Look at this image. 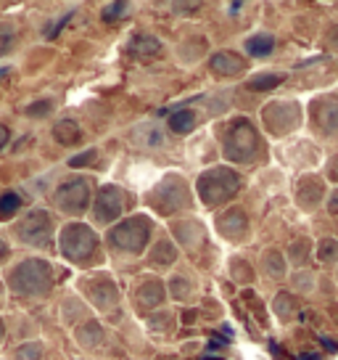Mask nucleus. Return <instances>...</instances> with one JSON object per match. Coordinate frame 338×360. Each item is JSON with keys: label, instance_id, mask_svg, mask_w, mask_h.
Masks as SVG:
<instances>
[{"label": "nucleus", "instance_id": "obj_1", "mask_svg": "<svg viewBox=\"0 0 338 360\" xmlns=\"http://www.w3.org/2000/svg\"><path fill=\"white\" fill-rule=\"evenodd\" d=\"M8 283L16 294L22 297H40L50 292L53 286V270L46 259H24L22 265H16L8 276Z\"/></svg>", "mask_w": 338, "mask_h": 360}, {"label": "nucleus", "instance_id": "obj_2", "mask_svg": "<svg viewBox=\"0 0 338 360\" xmlns=\"http://www.w3.org/2000/svg\"><path fill=\"white\" fill-rule=\"evenodd\" d=\"M151 220L143 214H135L130 220H124L122 225H116L109 233V244L116 252H127V255H143L148 238H151Z\"/></svg>", "mask_w": 338, "mask_h": 360}, {"label": "nucleus", "instance_id": "obj_3", "mask_svg": "<svg viewBox=\"0 0 338 360\" xmlns=\"http://www.w3.org/2000/svg\"><path fill=\"white\" fill-rule=\"evenodd\" d=\"M98 247V236L93 233V228H88L85 223H72L64 228L61 233V255L74 262L88 259Z\"/></svg>", "mask_w": 338, "mask_h": 360}, {"label": "nucleus", "instance_id": "obj_4", "mask_svg": "<svg viewBox=\"0 0 338 360\" xmlns=\"http://www.w3.org/2000/svg\"><path fill=\"white\" fill-rule=\"evenodd\" d=\"M238 186H241V178H238L236 172L219 167L201 175V180H198V193H201V199L206 204H219V202H227L238 191Z\"/></svg>", "mask_w": 338, "mask_h": 360}, {"label": "nucleus", "instance_id": "obj_5", "mask_svg": "<svg viewBox=\"0 0 338 360\" xmlns=\"http://www.w3.org/2000/svg\"><path fill=\"white\" fill-rule=\"evenodd\" d=\"M16 233H19V238H22L24 244H29V247H43V244L50 241L53 220H50V214H48L46 210H32V212L19 223Z\"/></svg>", "mask_w": 338, "mask_h": 360}, {"label": "nucleus", "instance_id": "obj_6", "mask_svg": "<svg viewBox=\"0 0 338 360\" xmlns=\"http://www.w3.org/2000/svg\"><path fill=\"white\" fill-rule=\"evenodd\" d=\"M90 202V183L85 178H72L67 180L56 191V204L61 212L67 214H79L85 212V207Z\"/></svg>", "mask_w": 338, "mask_h": 360}, {"label": "nucleus", "instance_id": "obj_7", "mask_svg": "<svg viewBox=\"0 0 338 360\" xmlns=\"http://www.w3.org/2000/svg\"><path fill=\"white\" fill-rule=\"evenodd\" d=\"M154 204L158 207V212H177L188 204V188L180 178H164L158 183V188L154 191Z\"/></svg>", "mask_w": 338, "mask_h": 360}, {"label": "nucleus", "instance_id": "obj_8", "mask_svg": "<svg viewBox=\"0 0 338 360\" xmlns=\"http://www.w3.org/2000/svg\"><path fill=\"white\" fill-rule=\"evenodd\" d=\"M254 148H257V133L248 127V122H238L233 130H230V138H227V157L230 159H238V162H243L254 154Z\"/></svg>", "mask_w": 338, "mask_h": 360}, {"label": "nucleus", "instance_id": "obj_9", "mask_svg": "<svg viewBox=\"0 0 338 360\" xmlns=\"http://www.w3.org/2000/svg\"><path fill=\"white\" fill-rule=\"evenodd\" d=\"M124 210V193L122 188L116 186H106L98 191V199H95V217L101 223H114Z\"/></svg>", "mask_w": 338, "mask_h": 360}, {"label": "nucleus", "instance_id": "obj_10", "mask_svg": "<svg viewBox=\"0 0 338 360\" xmlns=\"http://www.w3.org/2000/svg\"><path fill=\"white\" fill-rule=\"evenodd\" d=\"M158 51H161V43H158L154 34L140 32L127 43V53L135 58H151V56H156Z\"/></svg>", "mask_w": 338, "mask_h": 360}, {"label": "nucleus", "instance_id": "obj_11", "mask_svg": "<svg viewBox=\"0 0 338 360\" xmlns=\"http://www.w3.org/2000/svg\"><path fill=\"white\" fill-rule=\"evenodd\" d=\"M196 124H198V117H196L191 109H180V112L169 114V130H172V133L185 135V133H191Z\"/></svg>", "mask_w": 338, "mask_h": 360}, {"label": "nucleus", "instance_id": "obj_12", "mask_svg": "<svg viewBox=\"0 0 338 360\" xmlns=\"http://www.w3.org/2000/svg\"><path fill=\"white\" fill-rule=\"evenodd\" d=\"M161 300H164V286L158 281H146L143 286H140V292H137V302L143 304V307H156V304H161Z\"/></svg>", "mask_w": 338, "mask_h": 360}, {"label": "nucleus", "instance_id": "obj_13", "mask_svg": "<svg viewBox=\"0 0 338 360\" xmlns=\"http://www.w3.org/2000/svg\"><path fill=\"white\" fill-rule=\"evenodd\" d=\"M212 69L217 75H233V72L243 69V61L236 53H217V56H212Z\"/></svg>", "mask_w": 338, "mask_h": 360}, {"label": "nucleus", "instance_id": "obj_14", "mask_svg": "<svg viewBox=\"0 0 338 360\" xmlns=\"http://www.w3.org/2000/svg\"><path fill=\"white\" fill-rule=\"evenodd\" d=\"M53 135H56L58 143H77L79 141V124L74 120H61V122L53 127Z\"/></svg>", "mask_w": 338, "mask_h": 360}, {"label": "nucleus", "instance_id": "obj_15", "mask_svg": "<svg viewBox=\"0 0 338 360\" xmlns=\"http://www.w3.org/2000/svg\"><path fill=\"white\" fill-rule=\"evenodd\" d=\"M77 339H79V345H85V347H95V345L103 342V331L98 323H88V326L79 328Z\"/></svg>", "mask_w": 338, "mask_h": 360}, {"label": "nucleus", "instance_id": "obj_16", "mask_svg": "<svg viewBox=\"0 0 338 360\" xmlns=\"http://www.w3.org/2000/svg\"><path fill=\"white\" fill-rule=\"evenodd\" d=\"M175 257H177V249L172 247L169 241L156 244V249L151 252V262L154 265H169V262H175Z\"/></svg>", "mask_w": 338, "mask_h": 360}, {"label": "nucleus", "instance_id": "obj_17", "mask_svg": "<svg viewBox=\"0 0 338 360\" xmlns=\"http://www.w3.org/2000/svg\"><path fill=\"white\" fill-rule=\"evenodd\" d=\"M275 40H272L270 34H257V37H251L246 43L248 53H254V56H264V53H270Z\"/></svg>", "mask_w": 338, "mask_h": 360}, {"label": "nucleus", "instance_id": "obj_18", "mask_svg": "<svg viewBox=\"0 0 338 360\" xmlns=\"http://www.w3.org/2000/svg\"><path fill=\"white\" fill-rule=\"evenodd\" d=\"M19 204H22L19 193H13V191L3 193V196H0V217H3V220H6V217H11V214L19 210Z\"/></svg>", "mask_w": 338, "mask_h": 360}, {"label": "nucleus", "instance_id": "obj_19", "mask_svg": "<svg viewBox=\"0 0 338 360\" xmlns=\"http://www.w3.org/2000/svg\"><path fill=\"white\" fill-rule=\"evenodd\" d=\"M130 11V6L127 3H109V6H103V22H116V19H122L124 13Z\"/></svg>", "mask_w": 338, "mask_h": 360}, {"label": "nucleus", "instance_id": "obj_20", "mask_svg": "<svg viewBox=\"0 0 338 360\" xmlns=\"http://www.w3.org/2000/svg\"><path fill=\"white\" fill-rule=\"evenodd\" d=\"M13 40H16V30H13L11 24H0V53L11 51Z\"/></svg>", "mask_w": 338, "mask_h": 360}, {"label": "nucleus", "instance_id": "obj_21", "mask_svg": "<svg viewBox=\"0 0 338 360\" xmlns=\"http://www.w3.org/2000/svg\"><path fill=\"white\" fill-rule=\"evenodd\" d=\"M43 358V347L40 345H22L16 349V360H40Z\"/></svg>", "mask_w": 338, "mask_h": 360}, {"label": "nucleus", "instance_id": "obj_22", "mask_svg": "<svg viewBox=\"0 0 338 360\" xmlns=\"http://www.w3.org/2000/svg\"><path fill=\"white\" fill-rule=\"evenodd\" d=\"M278 82H280V77H278V75H262L259 79H254V82H251V88L267 90V88H272V85H278Z\"/></svg>", "mask_w": 338, "mask_h": 360}, {"label": "nucleus", "instance_id": "obj_23", "mask_svg": "<svg viewBox=\"0 0 338 360\" xmlns=\"http://www.w3.org/2000/svg\"><path fill=\"white\" fill-rule=\"evenodd\" d=\"M93 159H95V151L90 148V151H85V154H77L69 165H72V167H82V165H90Z\"/></svg>", "mask_w": 338, "mask_h": 360}, {"label": "nucleus", "instance_id": "obj_24", "mask_svg": "<svg viewBox=\"0 0 338 360\" xmlns=\"http://www.w3.org/2000/svg\"><path fill=\"white\" fill-rule=\"evenodd\" d=\"M185 286H188V283L182 281V278H175V281L169 283V289H172V294H175V297H177V300H180V297H185Z\"/></svg>", "mask_w": 338, "mask_h": 360}, {"label": "nucleus", "instance_id": "obj_25", "mask_svg": "<svg viewBox=\"0 0 338 360\" xmlns=\"http://www.w3.org/2000/svg\"><path fill=\"white\" fill-rule=\"evenodd\" d=\"M48 112H50V101H40L27 109V114H48Z\"/></svg>", "mask_w": 338, "mask_h": 360}, {"label": "nucleus", "instance_id": "obj_26", "mask_svg": "<svg viewBox=\"0 0 338 360\" xmlns=\"http://www.w3.org/2000/svg\"><path fill=\"white\" fill-rule=\"evenodd\" d=\"M148 323H151V328L161 331V328H164V323H169V315H161V318H148Z\"/></svg>", "mask_w": 338, "mask_h": 360}, {"label": "nucleus", "instance_id": "obj_27", "mask_svg": "<svg viewBox=\"0 0 338 360\" xmlns=\"http://www.w3.org/2000/svg\"><path fill=\"white\" fill-rule=\"evenodd\" d=\"M8 138H11V135H8V127H3V124H0V148L8 146Z\"/></svg>", "mask_w": 338, "mask_h": 360}, {"label": "nucleus", "instance_id": "obj_28", "mask_svg": "<svg viewBox=\"0 0 338 360\" xmlns=\"http://www.w3.org/2000/svg\"><path fill=\"white\" fill-rule=\"evenodd\" d=\"M8 255V247H6V241H0V259Z\"/></svg>", "mask_w": 338, "mask_h": 360}, {"label": "nucleus", "instance_id": "obj_29", "mask_svg": "<svg viewBox=\"0 0 338 360\" xmlns=\"http://www.w3.org/2000/svg\"><path fill=\"white\" fill-rule=\"evenodd\" d=\"M8 75H11V69H0V79H3V77H8Z\"/></svg>", "mask_w": 338, "mask_h": 360}, {"label": "nucleus", "instance_id": "obj_30", "mask_svg": "<svg viewBox=\"0 0 338 360\" xmlns=\"http://www.w3.org/2000/svg\"><path fill=\"white\" fill-rule=\"evenodd\" d=\"M0 339H3V321H0Z\"/></svg>", "mask_w": 338, "mask_h": 360}]
</instances>
